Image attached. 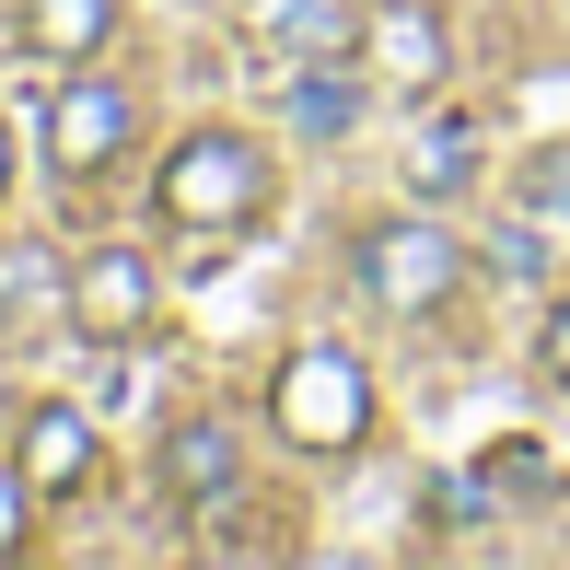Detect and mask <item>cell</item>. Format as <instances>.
Returning <instances> with one entry per match:
<instances>
[{"instance_id": "3", "label": "cell", "mask_w": 570, "mask_h": 570, "mask_svg": "<svg viewBox=\"0 0 570 570\" xmlns=\"http://www.w3.org/2000/svg\"><path fill=\"white\" fill-rule=\"evenodd\" d=\"M350 268H361V292H373L384 315H420V303H443V292H454L465 245H454V233H431V222H373Z\"/></svg>"}, {"instance_id": "14", "label": "cell", "mask_w": 570, "mask_h": 570, "mask_svg": "<svg viewBox=\"0 0 570 570\" xmlns=\"http://www.w3.org/2000/svg\"><path fill=\"white\" fill-rule=\"evenodd\" d=\"M23 489H36V478H0V548L23 535Z\"/></svg>"}, {"instance_id": "10", "label": "cell", "mask_w": 570, "mask_h": 570, "mask_svg": "<svg viewBox=\"0 0 570 570\" xmlns=\"http://www.w3.org/2000/svg\"><path fill=\"white\" fill-rule=\"evenodd\" d=\"M465 175H478V128H465V117H443V128L407 140V187H420V198H454Z\"/></svg>"}, {"instance_id": "12", "label": "cell", "mask_w": 570, "mask_h": 570, "mask_svg": "<svg viewBox=\"0 0 570 570\" xmlns=\"http://www.w3.org/2000/svg\"><path fill=\"white\" fill-rule=\"evenodd\" d=\"M279 117H292V128H303V140H338V128L361 117V94H350V82H315V70H303V82H292V94H279Z\"/></svg>"}, {"instance_id": "1", "label": "cell", "mask_w": 570, "mask_h": 570, "mask_svg": "<svg viewBox=\"0 0 570 570\" xmlns=\"http://www.w3.org/2000/svg\"><path fill=\"white\" fill-rule=\"evenodd\" d=\"M256 198H268V164H256V140H233V128H198V140L164 164V210L187 222V233L256 222Z\"/></svg>"}, {"instance_id": "2", "label": "cell", "mask_w": 570, "mask_h": 570, "mask_svg": "<svg viewBox=\"0 0 570 570\" xmlns=\"http://www.w3.org/2000/svg\"><path fill=\"white\" fill-rule=\"evenodd\" d=\"M361 420H373V384H361L350 350H303V361H279V431H292L303 454L361 443Z\"/></svg>"}, {"instance_id": "9", "label": "cell", "mask_w": 570, "mask_h": 570, "mask_svg": "<svg viewBox=\"0 0 570 570\" xmlns=\"http://www.w3.org/2000/svg\"><path fill=\"white\" fill-rule=\"evenodd\" d=\"M117 23V0H23V47L36 59H94Z\"/></svg>"}, {"instance_id": "8", "label": "cell", "mask_w": 570, "mask_h": 570, "mask_svg": "<svg viewBox=\"0 0 570 570\" xmlns=\"http://www.w3.org/2000/svg\"><path fill=\"white\" fill-rule=\"evenodd\" d=\"M164 489H175V501H233V431L222 420H187L164 443Z\"/></svg>"}, {"instance_id": "5", "label": "cell", "mask_w": 570, "mask_h": 570, "mask_svg": "<svg viewBox=\"0 0 570 570\" xmlns=\"http://www.w3.org/2000/svg\"><path fill=\"white\" fill-rule=\"evenodd\" d=\"M361 59H373L384 94H431L443 82V12H431V0H384V12L361 23Z\"/></svg>"}, {"instance_id": "6", "label": "cell", "mask_w": 570, "mask_h": 570, "mask_svg": "<svg viewBox=\"0 0 570 570\" xmlns=\"http://www.w3.org/2000/svg\"><path fill=\"white\" fill-rule=\"evenodd\" d=\"M70 326H82V338H140L151 326V268L128 245H106L82 279H70Z\"/></svg>"}, {"instance_id": "11", "label": "cell", "mask_w": 570, "mask_h": 570, "mask_svg": "<svg viewBox=\"0 0 570 570\" xmlns=\"http://www.w3.org/2000/svg\"><path fill=\"white\" fill-rule=\"evenodd\" d=\"M47 315H59V256L12 245V256H0V326H47Z\"/></svg>"}, {"instance_id": "16", "label": "cell", "mask_w": 570, "mask_h": 570, "mask_svg": "<svg viewBox=\"0 0 570 570\" xmlns=\"http://www.w3.org/2000/svg\"><path fill=\"white\" fill-rule=\"evenodd\" d=\"M0 187H12V140H0Z\"/></svg>"}, {"instance_id": "7", "label": "cell", "mask_w": 570, "mask_h": 570, "mask_svg": "<svg viewBox=\"0 0 570 570\" xmlns=\"http://www.w3.org/2000/svg\"><path fill=\"white\" fill-rule=\"evenodd\" d=\"M23 478H36V489H82L94 478V420H82V407H36V431H23Z\"/></svg>"}, {"instance_id": "13", "label": "cell", "mask_w": 570, "mask_h": 570, "mask_svg": "<svg viewBox=\"0 0 570 570\" xmlns=\"http://www.w3.org/2000/svg\"><path fill=\"white\" fill-rule=\"evenodd\" d=\"M268 47H292V59H326V36H338V12L326 0H268V23H256Z\"/></svg>"}, {"instance_id": "4", "label": "cell", "mask_w": 570, "mask_h": 570, "mask_svg": "<svg viewBox=\"0 0 570 570\" xmlns=\"http://www.w3.org/2000/svg\"><path fill=\"white\" fill-rule=\"evenodd\" d=\"M128 117H140L128 82H59V94H47V151H59L70 175H94V164L128 151Z\"/></svg>"}, {"instance_id": "15", "label": "cell", "mask_w": 570, "mask_h": 570, "mask_svg": "<svg viewBox=\"0 0 570 570\" xmlns=\"http://www.w3.org/2000/svg\"><path fill=\"white\" fill-rule=\"evenodd\" d=\"M548 373L570 384V303H559V315H548Z\"/></svg>"}]
</instances>
